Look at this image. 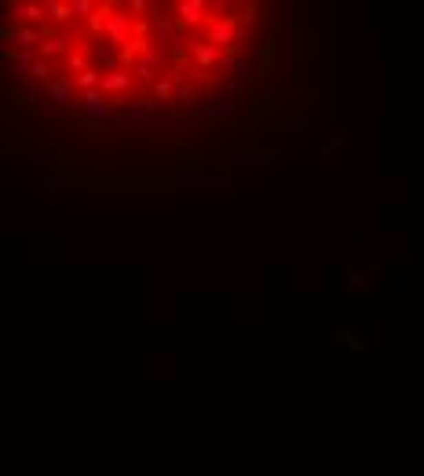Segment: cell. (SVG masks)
Listing matches in <instances>:
<instances>
[{"label":"cell","mask_w":424,"mask_h":476,"mask_svg":"<svg viewBox=\"0 0 424 476\" xmlns=\"http://www.w3.org/2000/svg\"><path fill=\"white\" fill-rule=\"evenodd\" d=\"M340 289H344V297H355L359 289H366L370 282L377 275H381V264H370V268H355V264H344V268H340Z\"/></svg>","instance_id":"1"},{"label":"cell","mask_w":424,"mask_h":476,"mask_svg":"<svg viewBox=\"0 0 424 476\" xmlns=\"http://www.w3.org/2000/svg\"><path fill=\"white\" fill-rule=\"evenodd\" d=\"M322 125H326V118H289V121H282L278 129L297 136V147H293V150H297V154H304V150H308V143L315 139V132L322 129Z\"/></svg>","instance_id":"2"},{"label":"cell","mask_w":424,"mask_h":476,"mask_svg":"<svg viewBox=\"0 0 424 476\" xmlns=\"http://www.w3.org/2000/svg\"><path fill=\"white\" fill-rule=\"evenodd\" d=\"M329 344L348 348L351 355H366L370 352V341H366V333H362L359 327H333L329 330Z\"/></svg>","instance_id":"3"},{"label":"cell","mask_w":424,"mask_h":476,"mask_svg":"<svg viewBox=\"0 0 424 476\" xmlns=\"http://www.w3.org/2000/svg\"><path fill=\"white\" fill-rule=\"evenodd\" d=\"M337 107V4H329V118Z\"/></svg>","instance_id":"4"},{"label":"cell","mask_w":424,"mask_h":476,"mask_svg":"<svg viewBox=\"0 0 424 476\" xmlns=\"http://www.w3.org/2000/svg\"><path fill=\"white\" fill-rule=\"evenodd\" d=\"M344 147H348V132H344V129L326 132V143L318 147V161H322V169L340 165V158H344Z\"/></svg>","instance_id":"5"},{"label":"cell","mask_w":424,"mask_h":476,"mask_svg":"<svg viewBox=\"0 0 424 476\" xmlns=\"http://www.w3.org/2000/svg\"><path fill=\"white\" fill-rule=\"evenodd\" d=\"M234 158H238L242 165H267V161L282 158V147H238Z\"/></svg>","instance_id":"6"},{"label":"cell","mask_w":424,"mask_h":476,"mask_svg":"<svg viewBox=\"0 0 424 476\" xmlns=\"http://www.w3.org/2000/svg\"><path fill=\"white\" fill-rule=\"evenodd\" d=\"M256 59H260L264 81H267V77H271V70H275V63L282 59V41H278V37H267L260 48H256Z\"/></svg>","instance_id":"7"},{"label":"cell","mask_w":424,"mask_h":476,"mask_svg":"<svg viewBox=\"0 0 424 476\" xmlns=\"http://www.w3.org/2000/svg\"><path fill=\"white\" fill-rule=\"evenodd\" d=\"M311 30H300V63H308V55H311Z\"/></svg>","instance_id":"8"}]
</instances>
